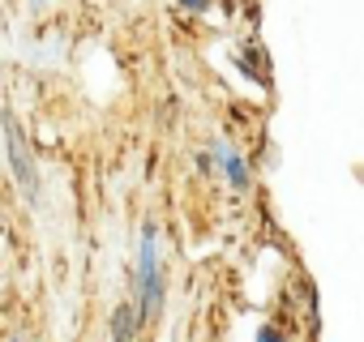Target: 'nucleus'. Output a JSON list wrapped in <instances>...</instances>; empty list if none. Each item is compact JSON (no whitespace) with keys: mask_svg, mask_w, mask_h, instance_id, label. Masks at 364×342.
Instances as JSON below:
<instances>
[{"mask_svg":"<svg viewBox=\"0 0 364 342\" xmlns=\"http://www.w3.org/2000/svg\"><path fill=\"white\" fill-rule=\"evenodd\" d=\"M163 304V270H159V231H141V257H137V321L154 316Z\"/></svg>","mask_w":364,"mask_h":342,"instance_id":"obj_1","label":"nucleus"},{"mask_svg":"<svg viewBox=\"0 0 364 342\" xmlns=\"http://www.w3.org/2000/svg\"><path fill=\"white\" fill-rule=\"evenodd\" d=\"M0 128H5V145H9L14 180L22 184V193H26V197H35V193H39V180H35V158H31V145H26V137H22V128H18V120H14V111H9V107L0 111Z\"/></svg>","mask_w":364,"mask_h":342,"instance_id":"obj_2","label":"nucleus"},{"mask_svg":"<svg viewBox=\"0 0 364 342\" xmlns=\"http://www.w3.org/2000/svg\"><path fill=\"white\" fill-rule=\"evenodd\" d=\"M215 154H219V162H223L228 184H232V189H249V162L236 154V145H232V141H219V145H215Z\"/></svg>","mask_w":364,"mask_h":342,"instance_id":"obj_3","label":"nucleus"},{"mask_svg":"<svg viewBox=\"0 0 364 342\" xmlns=\"http://www.w3.org/2000/svg\"><path fill=\"white\" fill-rule=\"evenodd\" d=\"M133 329H137V308L120 304L116 316H112V342H133Z\"/></svg>","mask_w":364,"mask_h":342,"instance_id":"obj_4","label":"nucleus"},{"mask_svg":"<svg viewBox=\"0 0 364 342\" xmlns=\"http://www.w3.org/2000/svg\"><path fill=\"white\" fill-rule=\"evenodd\" d=\"M257 342H283V333H279V329H270V325H266V329H262V333H257Z\"/></svg>","mask_w":364,"mask_h":342,"instance_id":"obj_5","label":"nucleus"},{"mask_svg":"<svg viewBox=\"0 0 364 342\" xmlns=\"http://www.w3.org/2000/svg\"><path fill=\"white\" fill-rule=\"evenodd\" d=\"M180 5H185V9H193V13H202V9H206V0H180Z\"/></svg>","mask_w":364,"mask_h":342,"instance_id":"obj_6","label":"nucleus"}]
</instances>
